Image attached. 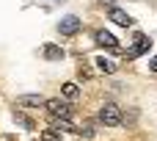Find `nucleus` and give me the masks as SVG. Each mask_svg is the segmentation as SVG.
Instances as JSON below:
<instances>
[{"label": "nucleus", "mask_w": 157, "mask_h": 141, "mask_svg": "<svg viewBox=\"0 0 157 141\" xmlns=\"http://www.w3.org/2000/svg\"><path fill=\"white\" fill-rule=\"evenodd\" d=\"M47 100H41L39 94H22V97H17V105H44Z\"/></svg>", "instance_id": "6e6552de"}, {"label": "nucleus", "mask_w": 157, "mask_h": 141, "mask_svg": "<svg viewBox=\"0 0 157 141\" xmlns=\"http://www.w3.org/2000/svg\"><path fill=\"white\" fill-rule=\"evenodd\" d=\"M80 25H83V22L69 14V17H63V19L58 22V33H61V36H75V33L80 30Z\"/></svg>", "instance_id": "7ed1b4c3"}, {"label": "nucleus", "mask_w": 157, "mask_h": 141, "mask_svg": "<svg viewBox=\"0 0 157 141\" xmlns=\"http://www.w3.org/2000/svg\"><path fill=\"white\" fill-rule=\"evenodd\" d=\"M44 105H47V111H50L52 119H69V114H72V108L66 103H61V100H47Z\"/></svg>", "instance_id": "f03ea898"}, {"label": "nucleus", "mask_w": 157, "mask_h": 141, "mask_svg": "<svg viewBox=\"0 0 157 141\" xmlns=\"http://www.w3.org/2000/svg\"><path fill=\"white\" fill-rule=\"evenodd\" d=\"M94 39H97V44H99V47H108V50H116V47H119L116 36H113V33H108V30H97V36H94Z\"/></svg>", "instance_id": "423d86ee"}, {"label": "nucleus", "mask_w": 157, "mask_h": 141, "mask_svg": "<svg viewBox=\"0 0 157 141\" xmlns=\"http://www.w3.org/2000/svg\"><path fill=\"white\" fill-rule=\"evenodd\" d=\"M14 122L22 125V127H28V130H33V122H30L28 116H22V114H14Z\"/></svg>", "instance_id": "9b49d317"}, {"label": "nucleus", "mask_w": 157, "mask_h": 141, "mask_svg": "<svg viewBox=\"0 0 157 141\" xmlns=\"http://www.w3.org/2000/svg\"><path fill=\"white\" fill-rule=\"evenodd\" d=\"M99 119H102L105 125L116 127V125L121 122V114H119V105H113V103H105V105H102V111H99Z\"/></svg>", "instance_id": "f257e3e1"}, {"label": "nucleus", "mask_w": 157, "mask_h": 141, "mask_svg": "<svg viewBox=\"0 0 157 141\" xmlns=\"http://www.w3.org/2000/svg\"><path fill=\"white\" fill-rule=\"evenodd\" d=\"M149 47H152V39H149V36H144V33H138V36H135V44H132V47H130V53H127V58H138V55H141V53H146Z\"/></svg>", "instance_id": "20e7f679"}, {"label": "nucleus", "mask_w": 157, "mask_h": 141, "mask_svg": "<svg viewBox=\"0 0 157 141\" xmlns=\"http://www.w3.org/2000/svg\"><path fill=\"white\" fill-rule=\"evenodd\" d=\"M41 141H61V133L58 130H44L41 133Z\"/></svg>", "instance_id": "f8f14e48"}, {"label": "nucleus", "mask_w": 157, "mask_h": 141, "mask_svg": "<svg viewBox=\"0 0 157 141\" xmlns=\"http://www.w3.org/2000/svg\"><path fill=\"white\" fill-rule=\"evenodd\" d=\"M97 66H99V72H108V75H110V72H116V64H113L110 58H105V55H99V58H97Z\"/></svg>", "instance_id": "1a4fd4ad"}, {"label": "nucleus", "mask_w": 157, "mask_h": 141, "mask_svg": "<svg viewBox=\"0 0 157 141\" xmlns=\"http://www.w3.org/2000/svg\"><path fill=\"white\" fill-rule=\"evenodd\" d=\"M63 94H66L69 100H75V97L80 94V89H77V83H63Z\"/></svg>", "instance_id": "9d476101"}, {"label": "nucleus", "mask_w": 157, "mask_h": 141, "mask_svg": "<svg viewBox=\"0 0 157 141\" xmlns=\"http://www.w3.org/2000/svg\"><path fill=\"white\" fill-rule=\"evenodd\" d=\"M44 58H47V61H61V58H63V47H58V44H44Z\"/></svg>", "instance_id": "0eeeda50"}, {"label": "nucleus", "mask_w": 157, "mask_h": 141, "mask_svg": "<svg viewBox=\"0 0 157 141\" xmlns=\"http://www.w3.org/2000/svg\"><path fill=\"white\" fill-rule=\"evenodd\" d=\"M149 66H152V72H157V55L152 58V64H149Z\"/></svg>", "instance_id": "ddd939ff"}, {"label": "nucleus", "mask_w": 157, "mask_h": 141, "mask_svg": "<svg viewBox=\"0 0 157 141\" xmlns=\"http://www.w3.org/2000/svg\"><path fill=\"white\" fill-rule=\"evenodd\" d=\"M102 3H108V6H110V8H113V3H116V0H102Z\"/></svg>", "instance_id": "4468645a"}, {"label": "nucleus", "mask_w": 157, "mask_h": 141, "mask_svg": "<svg viewBox=\"0 0 157 141\" xmlns=\"http://www.w3.org/2000/svg\"><path fill=\"white\" fill-rule=\"evenodd\" d=\"M108 17H110V19L116 22V25H121V28H130V25H132V17H130L127 11L116 8V6H113V8H108Z\"/></svg>", "instance_id": "39448f33"}]
</instances>
